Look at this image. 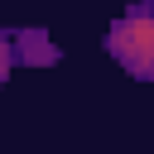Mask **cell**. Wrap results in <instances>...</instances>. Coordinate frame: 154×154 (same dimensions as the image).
I'll return each instance as SVG.
<instances>
[{
    "label": "cell",
    "mask_w": 154,
    "mask_h": 154,
    "mask_svg": "<svg viewBox=\"0 0 154 154\" xmlns=\"http://www.w3.org/2000/svg\"><path fill=\"white\" fill-rule=\"evenodd\" d=\"M106 53L135 82H154V0H135L106 29Z\"/></svg>",
    "instance_id": "obj_1"
},
{
    "label": "cell",
    "mask_w": 154,
    "mask_h": 154,
    "mask_svg": "<svg viewBox=\"0 0 154 154\" xmlns=\"http://www.w3.org/2000/svg\"><path fill=\"white\" fill-rule=\"evenodd\" d=\"M10 43H14V63H24V67H58L63 63V48L48 38V29H10Z\"/></svg>",
    "instance_id": "obj_2"
},
{
    "label": "cell",
    "mask_w": 154,
    "mask_h": 154,
    "mask_svg": "<svg viewBox=\"0 0 154 154\" xmlns=\"http://www.w3.org/2000/svg\"><path fill=\"white\" fill-rule=\"evenodd\" d=\"M10 67H14V43H10V29H0V87L10 77Z\"/></svg>",
    "instance_id": "obj_3"
}]
</instances>
